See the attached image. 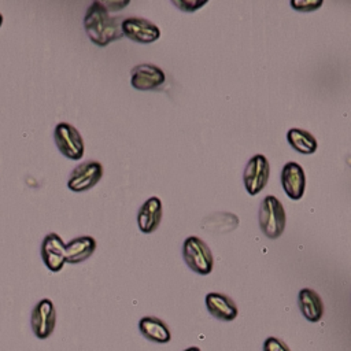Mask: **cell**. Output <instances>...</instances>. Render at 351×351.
<instances>
[{"instance_id":"6da1fadb","label":"cell","mask_w":351,"mask_h":351,"mask_svg":"<svg viewBox=\"0 0 351 351\" xmlns=\"http://www.w3.org/2000/svg\"><path fill=\"white\" fill-rule=\"evenodd\" d=\"M84 27L92 43L99 47H106L122 37L121 19L111 16L103 1L99 0L92 1L86 8Z\"/></svg>"},{"instance_id":"7a4b0ae2","label":"cell","mask_w":351,"mask_h":351,"mask_svg":"<svg viewBox=\"0 0 351 351\" xmlns=\"http://www.w3.org/2000/svg\"><path fill=\"white\" fill-rule=\"evenodd\" d=\"M259 228L269 239H277L282 234L287 223V215L282 203L273 195L263 197L258 213Z\"/></svg>"},{"instance_id":"3957f363","label":"cell","mask_w":351,"mask_h":351,"mask_svg":"<svg viewBox=\"0 0 351 351\" xmlns=\"http://www.w3.org/2000/svg\"><path fill=\"white\" fill-rule=\"evenodd\" d=\"M182 258L188 267L202 276L210 274L214 258L208 245L197 236H189L182 243Z\"/></svg>"},{"instance_id":"277c9868","label":"cell","mask_w":351,"mask_h":351,"mask_svg":"<svg viewBox=\"0 0 351 351\" xmlns=\"http://www.w3.org/2000/svg\"><path fill=\"white\" fill-rule=\"evenodd\" d=\"M53 140L62 155L71 160L84 156L85 145L81 133L69 122H59L53 129Z\"/></svg>"},{"instance_id":"5b68a950","label":"cell","mask_w":351,"mask_h":351,"mask_svg":"<svg viewBox=\"0 0 351 351\" xmlns=\"http://www.w3.org/2000/svg\"><path fill=\"white\" fill-rule=\"evenodd\" d=\"M270 176V165L265 155L256 154L245 165L243 182L250 195H258L267 184Z\"/></svg>"},{"instance_id":"8992f818","label":"cell","mask_w":351,"mask_h":351,"mask_svg":"<svg viewBox=\"0 0 351 351\" xmlns=\"http://www.w3.org/2000/svg\"><path fill=\"white\" fill-rule=\"evenodd\" d=\"M103 176V166L97 160H86L73 169L67 180V188L73 192H85L93 188Z\"/></svg>"},{"instance_id":"52a82bcc","label":"cell","mask_w":351,"mask_h":351,"mask_svg":"<svg viewBox=\"0 0 351 351\" xmlns=\"http://www.w3.org/2000/svg\"><path fill=\"white\" fill-rule=\"evenodd\" d=\"M122 36L140 44H151L160 37L159 27L140 16H128L121 21Z\"/></svg>"},{"instance_id":"ba28073f","label":"cell","mask_w":351,"mask_h":351,"mask_svg":"<svg viewBox=\"0 0 351 351\" xmlns=\"http://www.w3.org/2000/svg\"><path fill=\"white\" fill-rule=\"evenodd\" d=\"M56 324V310L49 299H41L32 310L30 326L36 337L48 339Z\"/></svg>"},{"instance_id":"9c48e42d","label":"cell","mask_w":351,"mask_h":351,"mask_svg":"<svg viewBox=\"0 0 351 351\" xmlns=\"http://www.w3.org/2000/svg\"><path fill=\"white\" fill-rule=\"evenodd\" d=\"M165 81V71L151 63L137 64L130 71V84L137 90H154L163 85Z\"/></svg>"},{"instance_id":"30bf717a","label":"cell","mask_w":351,"mask_h":351,"mask_svg":"<svg viewBox=\"0 0 351 351\" xmlns=\"http://www.w3.org/2000/svg\"><path fill=\"white\" fill-rule=\"evenodd\" d=\"M41 258L51 271H60L66 263V244L56 233H48L41 241Z\"/></svg>"},{"instance_id":"8fae6325","label":"cell","mask_w":351,"mask_h":351,"mask_svg":"<svg viewBox=\"0 0 351 351\" xmlns=\"http://www.w3.org/2000/svg\"><path fill=\"white\" fill-rule=\"evenodd\" d=\"M281 185L287 196L299 200L306 189V174L298 162H287L281 170Z\"/></svg>"},{"instance_id":"7c38bea8","label":"cell","mask_w":351,"mask_h":351,"mask_svg":"<svg viewBox=\"0 0 351 351\" xmlns=\"http://www.w3.org/2000/svg\"><path fill=\"white\" fill-rule=\"evenodd\" d=\"M162 208V200L158 196L148 197L140 206L137 213V225L143 233H152L158 229L163 215Z\"/></svg>"},{"instance_id":"4fadbf2b","label":"cell","mask_w":351,"mask_h":351,"mask_svg":"<svg viewBox=\"0 0 351 351\" xmlns=\"http://www.w3.org/2000/svg\"><path fill=\"white\" fill-rule=\"evenodd\" d=\"M206 307L213 317L221 321H232L239 313L234 302L229 296L218 292H210L206 295Z\"/></svg>"},{"instance_id":"5bb4252c","label":"cell","mask_w":351,"mask_h":351,"mask_svg":"<svg viewBox=\"0 0 351 351\" xmlns=\"http://www.w3.org/2000/svg\"><path fill=\"white\" fill-rule=\"evenodd\" d=\"M97 247L92 236H78L66 244V262L71 265L81 263L92 256Z\"/></svg>"},{"instance_id":"9a60e30c","label":"cell","mask_w":351,"mask_h":351,"mask_svg":"<svg viewBox=\"0 0 351 351\" xmlns=\"http://www.w3.org/2000/svg\"><path fill=\"white\" fill-rule=\"evenodd\" d=\"M298 303L299 308L303 314V317L311 322H318L322 317L324 313V306L319 295L310 289V288H303L299 291L298 295Z\"/></svg>"},{"instance_id":"2e32d148","label":"cell","mask_w":351,"mask_h":351,"mask_svg":"<svg viewBox=\"0 0 351 351\" xmlns=\"http://www.w3.org/2000/svg\"><path fill=\"white\" fill-rule=\"evenodd\" d=\"M138 329L144 337L155 343H167L170 340V330L167 325L156 317H144L138 321Z\"/></svg>"},{"instance_id":"e0dca14e","label":"cell","mask_w":351,"mask_h":351,"mask_svg":"<svg viewBox=\"0 0 351 351\" xmlns=\"http://www.w3.org/2000/svg\"><path fill=\"white\" fill-rule=\"evenodd\" d=\"M287 141L295 151L303 155L314 154L318 148L317 138L310 132L299 128H291L287 132Z\"/></svg>"},{"instance_id":"ac0fdd59","label":"cell","mask_w":351,"mask_h":351,"mask_svg":"<svg viewBox=\"0 0 351 351\" xmlns=\"http://www.w3.org/2000/svg\"><path fill=\"white\" fill-rule=\"evenodd\" d=\"M322 5V0H292L291 7L300 12H311Z\"/></svg>"},{"instance_id":"d6986e66","label":"cell","mask_w":351,"mask_h":351,"mask_svg":"<svg viewBox=\"0 0 351 351\" xmlns=\"http://www.w3.org/2000/svg\"><path fill=\"white\" fill-rule=\"evenodd\" d=\"M171 3L176 7H178L181 11H185V12H193V11L199 10L200 7H203L204 4H207L206 0H203V1H196V0H173Z\"/></svg>"},{"instance_id":"ffe728a7","label":"cell","mask_w":351,"mask_h":351,"mask_svg":"<svg viewBox=\"0 0 351 351\" xmlns=\"http://www.w3.org/2000/svg\"><path fill=\"white\" fill-rule=\"evenodd\" d=\"M263 351H289V348L277 337H267L263 343Z\"/></svg>"},{"instance_id":"44dd1931","label":"cell","mask_w":351,"mask_h":351,"mask_svg":"<svg viewBox=\"0 0 351 351\" xmlns=\"http://www.w3.org/2000/svg\"><path fill=\"white\" fill-rule=\"evenodd\" d=\"M129 4V1H103V5L110 11H119L121 8L126 7Z\"/></svg>"},{"instance_id":"7402d4cb","label":"cell","mask_w":351,"mask_h":351,"mask_svg":"<svg viewBox=\"0 0 351 351\" xmlns=\"http://www.w3.org/2000/svg\"><path fill=\"white\" fill-rule=\"evenodd\" d=\"M184 351H200L197 347H189V348H186V350H184Z\"/></svg>"},{"instance_id":"603a6c76","label":"cell","mask_w":351,"mask_h":351,"mask_svg":"<svg viewBox=\"0 0 351 351\" xmlns=\"http://www.w3.org/2000/svg\"><path fill=\"white\" fill-rule=\"evenodd\" d=\"M3 21H4V16H3V14L0 12V27H1V25H3Z\"/></svg>"}]
</instances>
